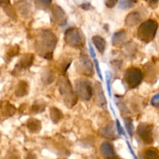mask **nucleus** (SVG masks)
I'll use <instances>...</instances> for the list:
<instances>
[{
  "instance_id": "nucleus-1",
  "label": "nucleus",
  "mask_w": 159,
  "mask_h": 159,
  "mask_svg": "<svg viewBox=\"0 0 159 159\" xmlns=\"http://www.w3.org/2000/svg\"><path fill=\"white\" fill-rule=\"evenodd\" d=\"M58 38L51 30H42L37 34L34 43L35 51L40 57L51 60Z\"/></svg>"
},
{
  "instance_id": "nucleus-2",
  "label": "nucleus",
  "mask_w": 159,
  "mask_h": 159,
  "mask_svg": "<svg viewBox=\"0 0 159 159\" xmlns=\"http://www.w3.org/2000/svg\"><path fill=\"white\" fill-rule=\"evenodd\" d=\"M58 86L60 95L62 96L64 103L69 108H72L74 107L77 102V95L76 92H74L68 77L65 75H62L59 78L58 81Z\"/></svg>"
},
{
  "instance_id": "nucleus-3",
  "label": "nucleus",
  "mask_w": 159,
  "mask_h": 159,
  "mask_svg": "<svg viewBox=\"0 0 159 159\" xmlns=\"http://www.w3.org/2000/svg\"><path fill=\"white\" fill-rule=\"evenodd\" d=\"M158 24L154 20H146L143 22L137 30V37L144 43H149L153 40L157 34Z\"/></svg>"
},
{
  "instance_id": "nucleus-4",
  "label": "nucleus",
  "mask_w": 159,
  "mask_h": 159,
  "mask_svg": "<svg viewBox=\"0 0 159 159\" xmlns=\"http://www.w3.org/2000/svg\"><path fill=\"white\" fill-rule=\"evenodd\" d=\"M64 40L66 44L76 49L82 48L85 43L84 36L82 31L75 27L69 28L65 30Z\"/></svg>"
},
{
  "instance_id": "nucleus-5",
  "label": "nucleus",
  "mask_w": 159,
  "mask_h": 159,
  "mask_svg": "<svg viewBox=\"0 0 159 159\" xmlns=\"http://www.w3.org/2000/svg\"><path fill=\"white\" fill-rule=\"evenodd\" d=\"M76 93L84 101H89L94 95V88L91 82L87 79H76L74 83Z\"/></svg>"
},
{
  "instance_id": "nucleus-6",
  "label": "nucleus",
  "mask_w": 159,
  "mask_h": 159,
  "mask_svg": "<svg viewBox=\"0 0 159 159\" xmlns=\"http://www.w3.org/2000/svg\"><path fill=\"white\" fill-rule=\"evenodd\" d=\"M143 78V72L140 68L131 67L125 71L123 80L125 81L129 89H133L141 84Z\"/></svg>"
},
{
  "instance_id": "nucleus-7",
  "label": "nucleus",
  "mask_w": 159,
  "mask_h": 159,
  "mask_svg": "<svg viewBox=\"0 0 159 159\" xmlns=\"http://www.w3.org/2000/svg\"><path fill=\"white\" fill-rule=\"evenodd\" d=\"M137 134L145 144H151L154 142L152 124L140 123L137 128Z\"/></svg>"
},
{
  "instance_id": "nucleus-8",
  "label": "nucleus",
  "mask_w": 159,
  "mask_h": 159,
  "mask_svg": "<svg viewBox=\"0 0 159 159\" xmlns=\"http://www.w3.org/2000/svg\"><path fill=\"white\" fill-rule=\"evenodd\" d=\"M76 68H77L79 73H81L84 75L88 76V77L94 75L93 62L91 61L87 54H82L80 56Z\"/></svg>"
},
{
  "instance_id": "nucleus-9",
  "label": "nucleus",
  "mask_w": 159,
  "mask_h": 159,
  "mask_svg": "<svg viewBox=\"0 0 159 159\" xmlns=\"http://www.w3.org/2000/svg\"><path fill=\"white\" fill-rule=\"evenodd\" d=\"M34 60V55L33 54H26L21 57L18 63L16 65L12 73H20L21 71H25L32 65Z\"/></svg>"
},
{
  "instance_id": "nucleus-10",
  "label": "nucleus",
  "mask_w": 159,
  "mask_h": 159,
  "mask_svg": "<svg viewBox=\"0 0 159 159\" xmlns=\"http://www.w3.org/2000/svg\"><path fill=\"white\" fill-rule=\"evenodd\" d=\"M54 21L59 26H65L67 23V16L65 11L58 5H55L51 9Z\"/></svg>"
},
{
  "instance_id": "nucleus-11",
  "label": "nucleus",
  "mask_w": 159,
  "mask_h": 159,
  "mask_svg": "<svg viewBox=\"0 0 159 159\" xmlns=\"http://www.w3.org/2000/svg\"><path fill=\"white\" fill-rule=\"evenodd\" d=\"M94 91L95 93V98H96L98 105L102 107V108L106 109V107H107V100H106L105 96L104 94V92H103L101 83L96 82L94 89Z\"/></svg>"
},
{
  "instance_id": "nucleus-12",
  "label": "nucleus",
  "mask_w": 159,
  "mask_h": 159,
  "mask_svg": "<svg viewBox=\"0 0 159 159\" xmlns=\"http://www.w3.org/2000/svg\"><path fill=\"white\" fill-rule=\"evenodd\" d=\"M100 152L104 158L107 159H113L115 158V155L113 146L108 141H104L101 144V147H100Z\"/></svg>"
},
{
  "instance_id": "nucleus-13",
  "label": "nucleus",
  "mask_w": 159,
  "mask_h": 159,
  "mask_svg": "<svg viewBox=\"0 0 159 159\" xmlns=\"http://www.w3.org/2000/svg\"><path fill=\"white\" fill-rule=\"evenodd\" d=\"M100 134L107 139L109 140H115L117 138L116 134H115V129L112 123L108 124L105 127H103L100 130Z\"/></svg>"
},
{
  "instance_id": "nucleus-14",
  "label": "nucleus",
  "mask_w": 159,
  "mask_h": 159,
  "mask_svg": "<svg viewBox=\"0 0 159 159\" xmlns=\"http://www.w3.org/2000/svg\"><path fill=\"white\" fill-rule=\"evenodd\" d=\"M141 21V16L137 12H131L127 15L125 20V23L128 26H133Z\"/></svg>"
},
{
  "instance_id": "nucleus-15",
  "label": "nucleus",
  "mask_w": 159,
  "mask_h": 159,
  "mask_svg": "<svg viewBox=\"0 0 159 159\" xmlns=\"http://www.w3.org/2000/svg\"><path fill=\"white\" fill-rule=\"evenodd\" d=\"M92 42H93L95 48H97L98 52L100 54H104V51H105V46H106V41L100 35H95L92 37L91 39Z\"/></svg>"
},
{
  "instance_id": "nucleus-16",
  "label": "nucleus",
  "mask_w": 159,
  "mask_h": 159,
  "mask_svg": "<svg viewBox=\"0 0 159 159\" xmlns=\"http://www.w3.org/2000/svg\"><path fill=\"white\" fill-rule=\"evenodd\" d=\"M126 31L122 30L115 32L112 37V42L114 46H118L120 44H123L126 40Z\"/></svg>"
},
{
  "instance_id": "nucleus-17",
  "label": "nucleus",
  "mask_w": 159,
  "mask_h": 159,
  "mask_svg": "<svg viewBox=\"0 0 159 159\" xmlns=\"http://www.w3.org/2000/svg\"><path fill=\"white\" fill-rule=\"evenodd\" d=\"M29 91V85L25 81H20L17 85V89L15 90L16 96L18 97H23L28 94Z\"/></svg>"
},
{
  "instance_id": "nucleus-18",
  "label": "nucleus",
  "mask_w": 159,
  "mask_h": 159,
  "mask_svg": "<svg viewBox=\"0 0 159 159\" xmlns=\"http://www.w3.org/2000/svg\"><path fill=\"white\" fill-rule=\"evenodd\" d=\"M17 9L23 16L26 17L31 12V6L26 0H20L17 2Z\"/></svg>"
},
{
  "instance_id": "nucleus-19",
  "label": "nucleus",
  "mask_w": 159,
  "mask_h": 159,
  "mask_svg": "<svg viewBox=\"0 0 159 159\" xmlns=\"http://www.w3.org/2000/svg\"><path fill=\"white\" fill-rule=\"evenodd\" d=\"M27 129L31 133H38L41 129V122L37 119H31L28 120L26 124Z\"/></svg>"
},
{
  "instance_id": "nucleus-20",
  "label": "nucleus",
  "mask_w": 159,
  "mask_h": 159,
  "mask_svg": "<svg viewBox=\"0 0 159 159\" xmlns=\"http://www.w3.org/2000/svg\"><path fill=\"white\" fill-rule=\"evenodd\" d=\"M50 116H51V121L55 124H57L63 118V113L56 107H51L50 109Z\"/></svg>"
},
{
  "instance_id": "nucleus-21",
  "label": "nucleus",
  "mask_w": 159,
  "mask_h": 159,
  "mask_svg": "<svg viewBox=\"0 0 159 159\" xmlns=\"http://www.w3.org/2000/svg\"><path fill=\"white\" fill-rule=\"evenodd\" d=\"M55 80V75L51 70L47 69L44 71L41 74V82L45 85H49L52 83Z\"/></svg>"
},
{
  "instance_id": "nucleus-22",
  "label": "nucleus",
  "mask_w": 159,
  "mask_h": 159,
  "mask_svg": "<svg viewBox=\"0 0 159 159\" xmlns=\"http://www.w3.org/2000/svg\"><path fill=\"white\" fill-rule=\"evenodd\" d=\"M16 108L9 102H6L2 106V113L5 116H12L15 113Z\"/></svg>"
},
{
  "instance_id": "nucleus-23",
  "label": "nucleus",
  "mask_w": 159,
  "mask_h": 159,
  "mask_svg": "<svg viewBox=\"0 0 159 159\" xmlns=\"http://www.w3.org/2000/svg\"><path fill=\"white\" fill-rule=\"evenodd\" d=\"M143 159H159V153L156 149L150 148L144 151L143 154Z\"/></svg>"
},
{
  "instance_id": "nucleus-24",
  "label": "nucleus",
  "mask_w": 159,
  "mask_h": 159,
  "mask_svg": "<svg viewBox=\"0 0 159 159\" xmlns=\"http://www.w3.org/2000/svg\"><path fill=\"white\" fill-rule=\"evenodd\" d=\"M123 121H124L125 127H126V130L127 131L128 134L129 135V137L132 138L133 136L134 131H135L132 120L129 117H124L123 118Z\"/></svg>"
},
{
  "instance_id": "nucleus-25",
  "label": "nucleus",
  "mask_w": 159,
  "mask_h": 159,
  "mask_svg": "<svg viewBox=\"0 0 159 159\" xmlns=\"http://www.w3.org/2000/svg\"><path fill=\"white\" fill-rule=\"evenodd\" d=\"M137 3L136 0H120L118 7L122 9H129L133 7Z\"/></svg>"
},
{
  "instance_id": "nucleus-26",
  "label": "nucleus",
  "mask_w": 159,
  "mask_h": 159,
  "mask_svg": "<svg viewBox=\"0 0 159 159\" xmlns=\"http://www.w3.org/2000/svg\"><path fill=\"white\" fill-rule=\"evenodd\" d=\"M45 107H46V106L41 101H37V102H35L33 104L31 110H32L33 113L37 114V113H43L45 110Z\"/></svg>"
},
{
  "instance_id": "nucleus-27",
  "label": "nucleus",
  "mask_w": 159,
  "mask_h": 159,
  "mask_svg": "<svg viewBox=\"0 0 159 159\" xmlns=\"http://www.w3.org/2000/svg\"><path fill=\"white\" fill-rule=\"evenodd\" d=\"M105 81H106V86H107L108 94L109 98H112V88H111V81H112V73L110 71H107L105 72Z\"/></svg>"
},
{
  "instance_id": "nucleus-28",
  "label": "nucleus",
  "mask_w": 159,
  "mask_h": 159,
  "mask_svg": "<svg viewBox=\"0 0 159 159\" xmlns=\"http://www.w3.org/2000/svg\"><path fill=\"white\" fill-rule=\"evenodd\" d=\"M35 5L40 9H47L51 4L52 0H34Z\"/></svg>"
},
{
  "instance_id": "nucleus-29",
  "label": "nucleus",
  "mask_w": 159,
  "mask_h": 159,
  "mask_svg": "<svg viewBox=\"0 0 159 159\" xmlns=\"http://www.w3.org/2000/svg\"><path fill=\"white\" fill-rule=\"evenodd\" d=\"M115 126H116V130L117 133L118 134V135L126 138L127 136H126V131H125V130L123 129V127H122L120 121L118 120V119H117V118H115Z\"/></svg>"
},
{
  "instance_id": "nucleus-30",
  "label": "nucleus",
  "mask_w": 159,
  "mask_h": 159,
  "mask_svg": "<svg viewBox=\"0 0 159 159\" xmlns=\"http://www.w3.org/2000/svg\"><path fill=\"white\" fill-rule=\"evenodd\" d=\"M19 52V47L18 46H14L12 48H10V50L9 51V52L7 53V56L9 57V59L12 58V57L17 55Z\"/></svg>"
},
{
  "instance_id": "nucleus-31",
  "label": "nucleus",
  "mask_w": 159,
  "mask_h": 159,
  "mask_svg": "<svg viewBox=\"0 0 159 159\" xmlns=\"http://www.w3.org/2000/svg\"><path fill=\"white\" fill-rule=\"evenodd\" d=\"M94 60V66H95V69H96L97 73H98V75L99 77L100 80L103 81V76L102 74H101V68H100V65L99 63H98V61L97 58L93 59Z\"/></svg>"
},
{
  "instance_id": "nucleus-32",
  "label": "nucleus",
  "mask_w": 159,
  "mask_h": 159,
  "mask_svg": "<svg viewBox=\"0 0 159 159\" xmlns=\"http://www.w3.org/2000/svg\"><path fill=\"white\" fill-rule=\"evenodd\" d=\"M151 104L153 107L159 108V93H157L151 98Z\"/></svg>"
},
{
  "instance_id": "nucleus-33",
  "label": "nucleus",
  "mask_w": 159,
  "mask_h": 159,
  "mask_svg": "<svg viewBox=\"0 0 159 159\" xmlns=\"http://www.w3.org/2000/svg\"><path fill=\"white\" fill-rule=\"evenodd\" d=\"M118 3V0H105V6L108 8H113Z\"/></svg>"
},
{
  "instance_id": "nucleus-34",
  "label": "nucleus",
  "mask_w": 159,
  "mask_h": 159,
  "mask_svg": "<svg viewBox=\"0 0 159 159\" xmlns=\"http://www.w3.org/2000/svg\"><path fill=\"white\" fill-rule=\"evenodd\" d=\"M88 46H89V52H90V57H91L93 59L96 58V53H95V51H94V49L93 46H92L91 43H90V42H89Z\"/></svg>"
},
{
  "instance_id": "nucleus-35",
  "label": "nucleus",
  "mask_w": 159,
  "mask_h": 159,
  "mask_svg": "<svg viewBox=\"0 0 159 159\" xmlns=\"http://www.w3.org/2000/svg\"><path fill=\"white\" fill-rule=\"evenodd\" d=\"M126 144H127L128 149H129V152H130V154H131V155H132V156L133 157V158H134V159H138V158H137V155H136L135 152H134L133 149H132V146H131V144H129V141H126Z\"/></svg>"
},
{
  "instance_id": "nucleus-36",
  "label": "nucleus",
  "mask_w": 159,
  "mask_h": 159,
  "mask_svg": "<svg viewBox=\"0 0 159 159\" xmlns=\"http://www.w3.org/2000/svg\"><path fill=\"white\" fill-rule=\"evenodd\" d=\"M80 7L82 8L83 9H84V10H88V9H90V7H91V5L89 2H84L80 5Z\"/></svg>"
},
{
  "instance_id": "nucleus-37",
  "label": "nucleus",
  "mask_w": 159,
  "mask_h": 159,
  "mask_svg": "<svg viewBox=\"0 0 159 159\" xmlns=\"http://www.w3.org/2000/svg\"><path fill=\"white\" fill-rule=\"evenodd\" d=\"M157 2H158V0H149V4L151 6H155V5H157Z\"/></svg>"
}]
</instances>
